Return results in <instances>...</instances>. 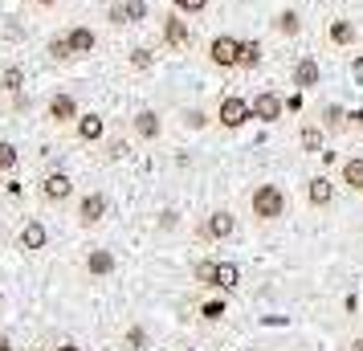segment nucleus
<instances>
[{
	"label": "nucleus",
	"mask_w": 363,
	"mask_h": 351,
	"mask_svg": "<svg viewBox=\"0 0 363 351\" xmlns=\"http://www.w3.org/2000/svg\"><path fill=\"white\" fill-rule=\"evenodd\" d=\"M249 204H253V217L257 221H278L286 213V192L278 184H257L253 196H249Z\"/></svg>",
	"instance_id": "1"
},
{
	"label": "nucleus",
	"mask_w": 363,
	"mask_h": 351,
	"mask_svg": "<svg viewBox=\"0 0 363 351\" xmlns=\"http://www.w3.org/2000/svg\"><path fill=\"white\" fill-rule=\"evenodd\" d=\"M249 118H253V106H249L241 94H225L220 106H216V123L225 127V131H237V127H245Z\"/></svg>",
	"instance_id": "2"
},
{
	"label": "nucleus",
	"mask_w": 363,
	"mask_h": 351,
	"mask_svg": "<svg viewBox=\"0 0 363 351\" xmlns=\"http://www.w3.org/2000/svg\"><path fill=\"white\" fill-rule=\"evenodd\" d=\"M208 62L216 69H237L241 62V37H229V33H216L208 41Z\"/></svg>",
	"instance_id": "3"
},
{
	"label": "nucleus",
	"mask_w": 363,
	"mask_h": 351,
	"mask_svg": "<svg viewBox=\"0 0 363 351\" xmlns=\"http://www.w3.org/2000/svg\"><path fill=\"white\" fill-rule=\"evenodd\" d=\"M37 192H41L45 204H66L69 196H74V180H69V172H45L41 184H37Z\"/></svg>",
	"instance_id": "4"
},
{
	"label": "nucleus",
	"mask_w": 363,
	"mask_h": 351,
	"mask_svg": "<svg viewBox=\"0 0 363 351\" xmlns=\"http://www.w3.org/2000/svg\"><path fill=\"white\" fill-rule=\"evenodd\" d=\"M78 99L74 94H53L50 102H45V118H50L53 127H74L78 123Z\"/></svg>",
	"instance_id": "5"
},
{
	"label": "nucleus",
	"mask_w": 363,
	"mask_h": 351,
	"mask_svg": "<svg viewBox=\"0 0 363 351\" xmlns=\"http://www.w3.org/2000/svg\"><path fill=\"white\" fill-rule=\"evenodd\" d=\"M17 245H21L25 253H41L45 245H50V229H45L37 217H29V221L17 229Z\"/></svg>",
	"instance_id": "6"
},
{
	"label": "nucleus",
	"mask_w": 363,
	"mask_h": 351,
	"mask_svg": "<svg viewBox=\"0 0 363 351\" xmlns=\"http://www.w3.org/2000/svg\"><path fill=\"white\" fill-rule=\"evenodd\" d=\"M253 106V118H262V123H278L281 111H286V99H281L278 90H257V99L249 102Z\"/></svg>",
	"instance_id": "7"
},
{
	"label": "nucleus",
	"mask_w": 363,
	"mask_h": 351,
	"mask_svg": "<svg viewBox=\"0 0 363 351\" xmlns=\"http://www.w3.org/2000/svg\"><path fill=\"white\" fill-rule=\"evenodd\" d=\"M102 217H106V196L102 192H86L82 201H78V225L94 229V225H102Z\"/></svg>",
	"instance_id": "8"
},
{
	"label": "nucleus",
	"mask_w": 363,
	"mask_h": 351,
	"mask_svg": "<svg viewBox=\"0 0 363 351\" xmlns=\"http://www.w3.org/2000/svg\"><path fill=\"white\" fill-rule=\"evenodd\" d=\"M164 45H172V50H188V45H192V29H188L184 13L164 17Z\"/></svg>",
	"instance_id": "9"
},
{
	"label": "nucleus",
	"mask_w": 363,
	"mask_h": 351,
	"mask_svg": "<svg viewBox=\"0 0 363 351\" xmlns=\"http://www.w3.org/2000/svg\"><path fill=\"white\" fill-rule=\"evenodd\" d=\"M233 229H237V221H233V213H225V208L208 213V221H204V237H208V241H229Z\"/></svg>",
	"instance_id": "10"
},
{
	"label": "nucleus",
	"mask_w": 363,
	"mask_h": 351,
	"mask_svg": "<svg viewBox=\"0 0 363 351\" xmlns=\"http://www.w3.org/2000/svg\"><path fill=\"white\" fill-rule=\"evenodd\" d=\"M66 37H69V50H74V57H90V53L99 50V33H94L90 25H74Z\"/></svg>",
	"instance_id": "11"
},
{
	"label": "nucleus",
	"mask_w": 363,
	"mask_h": 351,
	"mask_svg": "<svg viewBox=\"0 0 363 351\" xmlns=\"http://www.w3.org/2000/svg\"><path fill=\"white\" fill-rule=\"evenodd\" d=\"M131 131L143 139V143H155L160 139V131H164V118L155 115V111H139V115L131 118Z\"/></svg>",
	"instance_id": "12"
},
{
	"label": "nucleus",
	"mask_w": 363,
	"mask_h": 351,
	"mask_svg": "<svg viewBox=\"0 0 363 351\" xmlns=\"http://www.w3.org/2000/svg\"><path fill=\"white\" fill-rule=\"evenodd\" d=\"M74 135H78L82 143H99L102 135H106V118L94 115V111H90V115H78V123H74Z\"/></svg>",
	"instance_id": "13"
},
{
	"label": "nucleus",
	"mask_w": 363,
	"mask_h": 351,
	"mask_svg": "<svg viewBox=\"0 0 363 351\" xmlns=\"http://www.w3.org/2000/svg\"><path fill=\"white\" fill-rule=\"evenodd\" d=\"M290 78H294V90H311V86H318L323 69H318V62H314V57H298Z\"/></svg>",
	"instance_id": "14"
},
{
	"label": "nucleus",
	"mask_w": 363,
	"mask_h": 351,
	"mask_svg": "<svg viewBox=\"0 0 363 351\" xmlns=\"http://www.w3.org/2000/svg\"><path fill=\"white\" fill-rule=\"evenodd\" d=\"M306 196H311L314 208H327L335 201V184H330V176H314L311 184H306Z\"/></svg>",
	"instance_id": "15"
},
{
	"label": "nucleus",
	"mask_w": 363,
	"mask_h": 351,
	"mask_svg": "<svg viewBox=\"0 0 363 351\" xmlns=\"http://www.w3.org/2000/svg\"><path fill=\"white\" fill-rule=\"evenodd\" d=\"M86 274H94V278H106V274H115V253L90 250V253H86Z\"/></svg>",
	"instance_id": "16"
},
{
	"label": "nucleus",
	"mask_w": 363,
	"mask_h": 351,
	"mask_svg": "<svg viewBox=\"0 0 363 351\" xmlns=\"http://www.w3.org/2000/svg\"><path fill=\"white\" fill-rule=\"evenodd\" d=\"M327 41L330 45H355V25H351V21H330Z\"/></svg>",
	"instance_id": "17"
},
{
	"label": "nucleus",
	"mask_w": 363,
	"mask_h": 351,
	"mask_svg": "<svg viewBox=\"0 0 363 351\" xmlns=\"http://www.w3.org/2000/svg\"><path fill=\"white\" fill-rule=\"evenodd\" d=\"M274 29L286 33V37H298V33H302V17H298L294 9H281L278 17H274Z\"/></svg>",
	"instance_id": "18"
},
{
	"label": "nucleus",
	"mask_w": 363,
	"mask_h": 351,
	"mask_svg": "<svg viewBox=\"0 0 363 351\" xmlns=\"http://www.w3.org/2000/svg\"><path fill=\"white\" fill-rule=\"evenodd\" d=\"M343 184L355 188V192L363 188V155H351V160L343 164Z\"/></svg>",
	"instance_id": "19"
},
{
	"label": "nucleus",
	"mask_w": 363,
	"mask_h": 351,
	"mask_svg": "<svg viewBox=\"0 0 363 351\" xmlns=\"http://www.w3.org/2000/svg\"><path fill=\"white\" fill-rule=\"evenodd\" d=\"M262 66V41H241V62L237 69H257Z\"/></svg>",
	"instance_id": "20"
},
{
	"label": "nucleus",
	"mask_w": 363,
	"mask_h": 351,
	"mask_svg": "<svg viewBox=\"0 0 363 351\" xmlns=\"http://www.w3.org/2000/svg\"><path fill=\"white\" fill-rule=\"evenodd\" d=\"M216 269H220V262L204 257V262H196V266H192V278H196L200 286H216Z\"/></svg>",
	"instance_id": "21"
},
{
	"label": "nucleus",
	"mask_w": 363,
	"mask_h": 351,
	"mask_svg": "<svg viewBox=\"0 0 363 351\" xmlns=\"http://www.w3.org/2000/svg\"><path fill=\"white\" fill-rule=\"evenodd\" d=\"M45 50H50L53 62H74V50H69V37H66V33H62V37H50V45H45Z\"/></svg>",
	"instance_id": "22"
},
{
	"label": "nucleus",
	"mask_w": 363,
	"mask_h": 351,
	"mask_svg": "<svg viewBox=\"0 0 363 351\" xmlns=\"http://www.w3.org/2000/svg\"><path fill=\"white\" fill-rule=\"evenodd\" d=\"M347 123V111L339 106V102H330V106H323V127H330V131H339Z\"/></svg>",
	"instance_id": "23"
},
{
	"label": "nucleus",
	"mask_w": 363,
	"mask_h": 351,
	"mask_svg": "<svg viewBox=\"0 0 363 351\" xmlns=\"http://www.w3.org/2000/svg\"><path fill=\"white\" fill-rule=\"evenodd\" d=\"M21 164V151L9 143V139H0V172H13Z\"/></svg>",
	"instance_id": "24"
},
{
	"label": "nucleus",
	"mask_w": 363,
	"mask_h": 351,
	"mask_svg": "<svg viewBox=\"0 0 363 351\" xmlns=\"http://www.w3.org/2000/svg\"><path fill=\"white\" fill-rule=\"evenodd\" d=\"M155 66V53L147 50V45H135L131 50V69H151Z\"/></svg>",
	"instance_id": "25"
},
{
	"label": "nucleus",
	"mask_w": 363,
	"mask_h": 351,
	"mask_svg": "<svg viewBox=\"0 0 363 351\" xmlns=\"http://www.w3.org/2000/svg\"><path fill=\"white\" fill-rule=\"evenodd\" d=\"M302 147L314 151V155H323V131L318 127H302Z\"/></svg>",
	"instance_id": "26"
},
{
	"label": "nucleus",
	"mask_w": 363,
	"mask_h": 351,
	"mask_svg": "<svg viewBox=\"0 0 363 351\" xmlns=\"http://www.w3.org/2000/svg\"><path fill=\"white\" fill-rule=\"evenodd\" d=\"M237 278H241V274H237V266L220 262V269H216V286H220V290H233V286H237Z\"/></svg>",
	"instance_id": "27"
},
{
	"label": "nucleus",
	"mask_w": 363,
	"mask_h": 351,
	"mask_svg": "<svg viewBox=\"0 0 363 351\" xmlns=\"http://www.w3.org/2000/svg\"><path fill=\"white\" fill-rule=\"evenodd\" d=\"M172 4H176V13H184V17H200L208 9V0H172Z\"/></svg>",
	"instance_id": "28"
},
{
	"label": "nucleus",
	"mask_w": 363,
	"mask_h": 351,
	"mask_svg": "<svg viewBox=\"0 0 363 351\" xmlns=\"http://www.w3.org/2000/svg\"><path fill=\"white\" fill-rule=\"evenodd\" d=\"M123 9H127V25L147 17V4H143V0H123Z\"/></svg>",
	"instance_id": "29"
},
{
	"label": "nucleus",
	"mask_w": 363,
	"mask_h": 351,
	"mask_svg": "<svg viewBox=\"0 0 363 351\" xmlns=\"http://www.w3.org/2000/svg\"><path fill=\"white\" fill-rule=\"evenodd\" d=\"M200 318H208V323L225 318V302H204V306H200Z\"/></svg>",
	"instance_id": "30"
},
{
	"label": "nucleus",
	"mask_w": 363,
	"mask_h": 351,
	"mask_svg": "<svg viewBox=\"0 0 363 351\" xmlns=\"http://www.w3.org/2000/svg\"><path fill=\"white\" fill-rule=\"evenodd\" d=\"M204 123H208V115H204V111H184V127H192V131H200Z\"/></svg>",
	"instance_id": "31"
},
{
	"label": "nucleus",
	"mask_w": 363,
	"mask_h": 351,
	"mask_svg": "<svg viewBox=\"0 0 363 351\" xmlns=\"http://www.w3.org/2000/svg\"><path fill=\"white\" fill-rule=\"evenodd\" d=\"M21 86V69H4L0 74V90H17Z\"/></svg>",
	"instance_id": "32"
},
{
	"label": "nucleus",
	"mask_w": 363,
	"mask_h": 351,
	"mask_svg": "<svg viewBox=\"0 0 363 351\" xmlns=\"http://www.w3.org/2000/svg\"><path fill=\"white\" fill-rule=\"evenodd\" d=\"M111 25H127V9L123 4H111Z\"/></svg>",
	"instance_id": "33"
},
{
	"label": "nucleus",
	"mask_w": 363,
	"mask_h": 351,
	"mask_svg": "<svg viewBox=\"0 0 363 351\" xmlns=\"http://www.w3.org/2000/svg\"><path fill=\"white\" fill-rule=\"evenodd\" d=\"M127 343H131V347H143V343H147V335H143V327H135V331L127 335Z\"/></svg>",
	"instance_id": "34"
},
{
	"label": "nucleus",
	"mask_w": 363,
	"mask_h": 351,
	"mask_svg": "<svg viewBox=\"0 0 363 351\" xmlns=\"http://www.w3.org/2000/svg\"><path fill=\"white\" fill-rule=\"evenodd\" d=\"M286 111H294V115H298V111H302V90H294V94L286 99Z\"/></svg>",
	"instance_id": "35"
},
{
	"label": "nucleus",
	"mask_w": 363,
	"mask_h": 351,
	"mask_svg": "<svg viewBox=\"0 0 363 351\" xmlns=\"http://www.w3.org/2000/svg\"><path fill=\"white\" fill-rule=\"evenodd\" d=\"M0 351H13V339L9 335H0Z\"/></svg>",
	"instance_id": "36"
},
{
	"label": "nucleus",
	"mask_w": 363,
	"mask_h": 351,
	"mask_svg": "<svg viewBox=\"0 0 363 351\" xmlns=\"http://www.w3.org/2000/svg\"><path fill=\"white\" fill-rule=\"evenodd\" d=\"M37 9H53V4H57V0H33Z\"/></svg>",
	"instance_id": "37"
},
{
	"label": "nucleus",
	"mask_w": 363,
	"mask_h": 351,
	"mask_svg": "<svg viewBox=\"0 0 363 351\" xmlns=\"http://www.w3.org/2000/svg\"><path fill=\"white\" fill-rule=\"evenodd\" d=\"M351 351H363V339H355V343H351Z\"/></svg>",
	"instance_id": "38"
},
{
	"label": "nucleus",
	"mask_w": 363,
	"mask_h": 351,
	"mask_svg": "<svg viewBox=\"0 0 363 351\" xmlns=\"http://www.w3.org/2000/svg\"><path fill=\"white\" fill-rule=\"evenodd\" d=\"M57 351H78V347H74V343H66V347H57Z\"/></svg>",
	"instance_id": "39"
},
{
	"label": "nucleus",
	"mask_w": 363,
	"mask_h": 351,
	"mask_svg": "<svg viewBox=\"0 0 363 351\" xmlns=\"http://www.w3.org/2000/svg\"><path fill=\"white\" fill-rule=\"evenodd\" d=\"M0 306H4V294H0Z\"/></svg>",
	"instance_id": "40"
},
{
	"label": "nucleus",
	"mask_w": 363,
	"mask_h": 351,
	"mask_svg": "<svg viewBox=\"0 0 363 351\" xmlns=\"http://www.w3.org/2000/svg\"><path fill=\"white\" fill-rule=\"evenodd\" d=\"M184 351H196V347H184Z\"/></svg>",
	"instance_id": "41"
},
{
	"label": "nucleus",
	"mask_w": 363,
	"mask_h": 351,
	"mask_svg": "<svg viewBox=\"0 0 363 351\" xmlns=\"http://www.w3.org/2000/svg\"><path fill=\"white\" fill-rule=\"evenodd\" d=\"M359 131H363V123H359Z\"/></svg>",
	"instance_id": "42"
}]
</instances>
